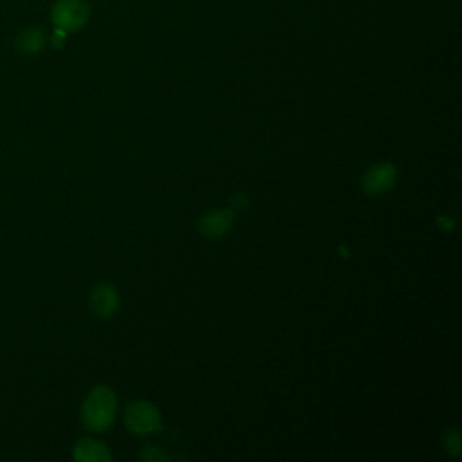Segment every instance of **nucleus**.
I'll list each match as a JSON object with an SVG mask.
<instances>
[{"label": "nucleus", "mask_w": 462, "mask_h": 462, "mask_svg": "<svg viewBox=\"0 0 462 462\" xmlns=\"http://www.w3.org/2000/svg\"><path fill=\"white\" fill-rule=\"evenodd\" d=\"M117 411V397L108 386H94L83 401L81 419L87 430L105 431L112 426Z\"/></svg>", "instance_id": "nucleus-1"}, {"label": "nucleus", "mask_w": 462, "mask_h": 462, "mask_svg": "<svg viewBox=\"0 0 462 462\" xmlns=\"http://www.w3.org/2000/svg\"><path fill=\"white\" fill-rule=\"evenodd\" d=\"M51 20L63 32H76L90 20V5L85 0H58L51 9Z\"/></svg>", "instance_id": "nucleus-2"}, {"label": "nucleus", "mask_w": 462, "mask_h": 462, "mask_svg": "<svg viewBox=\"0 0 462 462\" xmlns=\"http://www.w3.org/2000/svg\"><path fill=\"white\" fill-rule=\"evenodd\" d=\"M125 422L135 435H150L161 430V413L148 401H134L125 410Z\"/></svg>", "instance_id": "nucleus-3"}, {"label": "nucleus", "mask_w": 462, "mask_h": 462, "mask_svg": "<svg viewBox=\"0 0 462 462\" xmlns=\"http://www.w3.org/2000/svg\"><path fill=\"white\" fill-rule=\"evenodd\" d=\"M395 180H397V168L388 162H379L370 166L365 171L361 179V186L368 195H383L393 188Z\"/></svg>", "instance_id": "nucleus-4"}, {"label": "nucleus", "mask_w": 462, "mask_h": 462, "mask_svg": "<svg viewBox=\"0 0 462 462\" xmlns=\"http://www.w3.org/2000/svg\"><path fill=\"white\" fill-rule=\"evenodd\" d=\"M88 303L94 314H97L99 318H110L119 309V294L114 285L99 283L92 289Z\"/></svg>", "instance_id": "nucleus-5"}, {"label": "nucleus", "mask_w": 462, "mask_h": 462, "mask_svg": "<svg viewBox=\"0 0 462 462\" xmlns=\"http://www.w3.org/2000/svg\"><path fill=\"white\" fill-rule=\"evenodd\" d=\"M233 226V211L227 208L211 209L202 215L199 222V229L202 235L217 238L227 233V229Z\"/></svg>", "instance_id": "nucleus-6"}, {"label": "nucleus", "mask_w": 462, "mask_h": 462, "mask_svg": "<svg viewBox=\"0 0 462 462\" xmlns=\"http://www.w3.org/2000/svg\"><path fill=\"white\" fill-rule=\"evenodd\" d=\"M72 457L78 462H110L112 455L108 448L96 439H81L72 449Z\"/></svg>", "instance_id": "nucleus-7"}, {"label": "nucleus", "mask_w": 462, "mask_h": 462, "mask_svg": "<svg viewBox=\"0 0 462 462\" xmlns=\"http://www.w3.org/2000/svg\"><path fill=\"white\" fill-rule=\"evenodd\" d=\"M14 45L22 54H38L47 45V32L36 25L25 27L23 31L18 32Z\"/></svg>", "instance_id": "nucleus-8"}, {"label": "nucleus", "mask_w": 462, "mask_h": 462, "mask_svg": "<svg viewBox=\"0 0 462 462\" xmlns=\"http://www.w3.org/2000/svg\"><path fill=\"white\" fill-rule=\"evenodd\" d=\"M444 448L451 455H458L460 453V435H458L457 430L446 431V435H444Z\"/></svg>", "instance_id": "nucleus-9"}, {"label": "nucleus", "mask_w": 462, "mask_h": 462, "mask_svg": "<svg viewBox=\"0 0 462 462\" xmlns=\"http://www.w3.org/2000/svg\"><path fill=\"white\" fill-rule=\"evenodd\" d=\"M141 458L144 460H150V462H157V460H168V455L162 453L161 449L153 448V446H148L141 451Z\"/></svg>", "instance_id": "nucleus-10"}]
</instances>
